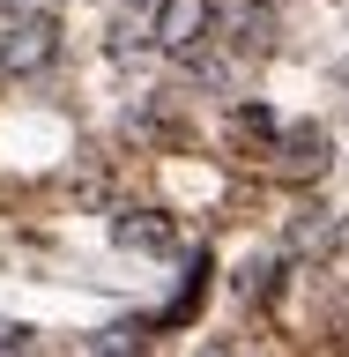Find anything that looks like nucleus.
I'll list each match as a JSON object with an SVG mask.
<instances>
[{
    "label": "nucleus",
    "mask_w": 349,
    "mask_h": 357,
    "mask_svg": "<svg viewBox=\"0 0 349 357\" xmlns=\"http://www.w3.org/2000/svg\"><path fill=\"white\" fill-rule=\"evenodd\" d=\"M216 30H223L216 0H164L156 22H149V45H156V52H171V60H194V52L216 45Z\"/></svg>",
    "instance_id": "obj_1"
},
{
    "label": "nucleus",
    "mask_w": 349,
    "mask_h": 357,
    "mask_svg": "<svg viewBox=\"0 0 349 357\" xmlns=\"http://www.w3.org/2000/svg\"><path fill=\"white\" fill-rule=\"evenodd\" d=\"M119 8H164V0H119Z\"/></svg>",
    "instance_id": "obj_5"
},
{
    "label": "nucleus",
    "mask_w": 349,
    "mask_h": 357,
    "mask_svg": "<svg viewBox=\"0 0 349 357\" xmlns=\"http://www.w3.org/2000/svg\"><path fill=\"white\" fill-rule=\"evenodd\" d=\"M60 60V15H22L0 30V75H38Z\"/></svg>",
    "instance_id": "obj_2"
},
{
    "label": "nucleus",
    "mask_w": 349,
    "mask_h": 357,
    "mask_svg": "<svg viewBox=\"0 0 349 357\" xmlns=\"http://www.w3.org/2000/svg\"><path fill=\"white\" fill-rule=\"evenodd\" d=\"M8 8V22H22V15H60V0H0Z\"/></svg>",
    "instance_id": "obj_4"
},
{
    "label": "nucleus",
    "mask_w": 349,
    "mask_h": 357,
    "mask_svg": "<svg viewBox=\"0 0 349 357\" xmlns=\"http://www.w3.org/2000/svg\"><path fill=\"white\" fill-rule=\"evenodd\" d=\"M119 238L127 245H171V231L164 223H119Z\"/></svg>",
    "instance_id": "obj_3"
},
{
    "label": "nucleus",
    "mask_w": 349,
    "mask_h": 357,
    "mask_svg": "<svg viewBox=\"0 0 349 357\" xmlns=\"http://www.w3.org/2000/svg\"><path fill=\"white\" fill-rule=\"evenodd\" d=\"M208 357H231V350H208Z\"/></svg>",
    "instance_id": "obj_6"
}]
</instances>
